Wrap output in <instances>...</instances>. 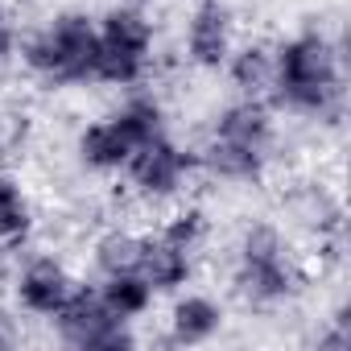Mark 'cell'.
I'll return each mask as SVG.
<instances>
[{
  "label": "cell",
  "mask_w": 351,
  "mask_h": 351,
  "mask_svg": "<svg viewBox=\"0 0 351 351\" xmlns=\"http://www.w3.org/2000/svg\"><path fill=\"white\" fill-rule=\"evenodd\" d=\"M13 46H17V34H13V17L0 9V62H5L9 54H13Z\"/></svg>",
  "instance_id": "cell-17"
},
{
  "label": "cell",
  "mask_w": 351,
  "mask_h": 351,
  "mask_svg": "<svg viewBox=\"0 0 351 351\" xmlns=\"http://www.w3.org/2000/svg\"><path fill=\"white\" fill-rule=\"evenodd\" d=\"M153 58V25L141 9H112L95 21V83L136 87Z\"/></svg>",
  "instance_id": "cell-6"
},
{
  "label": "cell",
  "mask_w": 351,
  "mask_h": 351,
  "mask_svg": "<svg viewBox=\"0 0 351 351\" xmlns=\"http://www.w3.org/2000/svg\"><path fill=\"white\" fill-rule=\"evenodd\" d=\"M219 326H223V310L207 293H186L169 310V339L178 347H199V343L215 339Z\"/></svg>",
  "instance_id": "cell-12"
},
{
  "label": "cell",
  "mask_w": 351,
  "mask_h": 351,
  "mask_svg": "<svg viewBox=\"0 0 351 351\" xmlns=\"http://www.w3.org/2000/svg\"><path fill=\"white\" fill-rule=\"evenodd\" d=\"M136 252H141V236H124V232H112L99 240L95 248V261L104 273H124V269H136Z\"/></svg>",
  "instance_id": "cell-16"
},
{
  "label": "cell",
  "mask_w": 351,
  "mask_h": 351,
  "mask_svg": "<svg viewBox=\"0 0 351 351\" xmlns=\"http://www.w3.org/2000/svg\"><path fill=\"white\" fill-rule=\"evenodd\" d=\"M199 165V157L195 153H186V149H178L165 132H157V136H149L132 157H128V182L136 186V195H145V199H169V195H178L182 191V182H186V173Z\"/></svg>",
  "instance_id": "cell-9"
},
{
  "label": "cell",
  "mask_w": 351,
  "mask_h": 351,
  "mask_svg": "<svg viewBox=\"0 0 351 351\" xmlns=\"http://www.w3.org/2000/svg\"><path fill=\"white\" fill-rule=\"evenodd\" d=\"M157 132H165L161 104L153 95H132L124 108H116L112 116H104L79 132V157L87 169L112 173V169H124L128 157Z\"/></svg>",
  "instance_id": "cell-4"
},
{
  "label": "cell",
  "mask_w": 351,
  "mask_h": 351,
  "mask_svg": "<svg viewBox=\"0 0 351 351\" xmlns=\"http://www.w3.org/2000/svg\"><path fill=\"white\" fill-rule=\"evenodd\" d=\"M186 54L203 71H223L232 58V9L223 0H199L186 25Z\"/></svg>",
  "instance_id": "cell-10"
},
{
  "label": "cell",
  "mask_w": 351,
  "mask_h": 351,
  "mask_svg": "<svg viewBox=\"0 0 351 351\" xmlns=\"http://www.w3.org/2000/svg\"><path fill=\"white\" fill-rule=\"evenodd\" d=\"M203 240V211L173 215L157 236H141L136 273L153 285V293H173L191 281L195 248Z\"/></svg>",
  "instance_id": "cell-7"
},
{
  "label": "cell",
  "mask_w": 351,
  "mask_h": 351,
  "mask_svg": "<svg viewBox=\"0 0 351 351\" xmlns=\"http://www.w3.org/2000/svg\"><path fill=\"white\" fill-rule=\"evenodd\" d=\"M25 66L50 87H79L95 79V21L62 13L25 42Z\"/></svg>",
  "instance_id": "cell-3"
},
{
  "label": "cell",
  "mask_w": 351,
  "mask_h": 351,
  "mask_svg": "<svg viewBox=\"0 0 351 351\" xmlns=\"http://www.w3.org/2000/svg\"><path fill=\"white\" fill-rule=\"evenodd\" d=\"M95 289H99L104 306H108L116 318H124V322L141 318V314L153 306V285H149L136 269H124V273H104V281H99Z\"/></svg>",
  "instance_id": "cell-13"
},
{
  "label": "cell",
  "mask_w": 351,
  "mask_h": 351,
  "mask_svg": "<svg viewBox=\"0 0 351 351\" xmlns=\"http://www.w3.org/2000/svg\"><path fill=\"white\" fill-rule=\"evenodd\" d=\"M236 289L252 306H277L302 289L298 261L277 228L256 223L244 232V240L236 248Z\"/></svg>",
  "instance_id": "cell-5"
},
{
  "label": "cell",
  "mask_w": 351,
  "mask_h": 351,
  "mask_svg": "<svg viewBox=\"0 0 351 351\" xmlns=\"http://www.w3.org/2000/svg\"><path fill=\"white\" fill-rule=\"evenodd\" d=\"M75 289H79V281H75L58 261H50V256L29 261V265L21 269V277H17V298H21V306H25L29 314H38V318H54V314L71 302Z\"/></svg>",
  "instance_id": "cell-11"
},
{
  "label": "cell",
  "mask_w": 351,
  "mask_h": 351,
  "mask_svg": "<svg viewBox=\"0 0 351 351\" xmlns=\"http://www.w3.org/2000/svg\"><path fill=\"white\" fill-rule=\"evenodd\" d=\"M29 228H34V215H29V199L21 182L0 173V244H21Z\"/></svg>",
  "instance_id": "cell-15"
},
{
  "label": "cell",
  "mask_w": 351,
  "mask_h": 351,
  "mask_svg": "<svg viewBox=\"0 0 351 351\" xmlns=\"http://www.w3.org/2000/svg\"><path fill=\"white\" fill-rule=\"evenodd\" d=\"M269 95L314 120H335L343 112V58L339 46L322 34H298L273 54Z\"/></svg>",
  "instance_id": "cell-1"
},
{
  "label": "cell",
  "mask_w": 351,
  "mask_h": 351,
  "mask_svg": "<svg viewBox=\"0 0 351 351\" xmlns=\"http://www.w3.org/2000/svg\"><path fill=\"white\" fill-rule=\"evenodd\" d=\"M273 157V116L265 99L240 95L228 104L211 128L203 161L223 182H256Z\"/></svg>",
  "instance_id": "cell-2"
},
{
  "label": "cell",
  "mask_w": 351,
  "mask_h": 351,
  "mask_svg": "<svg viewBox=\"0 0 351 351\" xmlns=\"http://www.w3.org/2000/svg\"><path fill=\"white\" fill-rule=\"evenodd\" d=\"M13 343V326H9V318L0 314V347H9Z\"/></svg>",
  "instance_id": "cell-18"
},
{
  "label": "cell",
  "mask_w": 351,
  "mask_h": 351,
  "mask_svg": "<svg viewBox=\"0 0 351 351\" xmlns=\"http://www.w3.org/2000/svg\"><path fill=\"white\" fill-rule=\"evenodd\" d=\"M50 322H54L58 339L66 347H79V351H120V347H132L136 343L132 330H128V322L116 318L104 306L99 289L95 285H83V281H79V289L71 293V302Z\"/></svg>",
  "instance_id": "cell-8"
},
{
  "label": "cell",
  "mask_w": 351,
  "mask_h": 351,
  "mask_svg": "<svg viewBox=\"0 0 351 351\" xmlns=\"http://www.w3.org/2000/svg\"><path fill=\"white\" fill-rule=\"evenodd\" d=\"M228 71H232V83H236L244 95L261 99V95L269 91V83H273V54H269L265 46H244V50H232Z\"/></svg>",
  "instance_id": "cell-14"
}]
</instances>
